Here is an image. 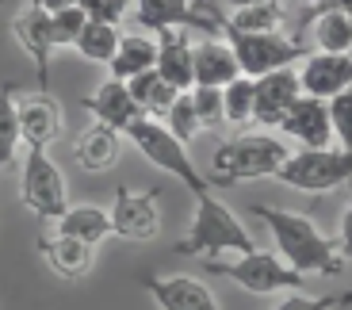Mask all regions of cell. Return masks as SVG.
Returning <instances> with one entry per match:
<instances>
[{
  "label": "cell",
  "instance_id": "1",
  "mask_svg": "<svg viewBox=\"0 0 352 310\" xmlns=\"http://www.w3.org/2000/svg\"><path fill=\"white\" fill-rule=\"evenodd\" d=\"M253 214L272 230V241H276V249H280V257L287 261L295 272L337 276L344 268L349 245L326 238L310 219H302V214H295V211H276V207H268V203H256Z\"/></svg>",
  "mask_w": 352,
  "mask_h": 310
},
{
  "label": "cell",
  "instance_id": "2",
  "mask_svg": "<svg viewBox=\"0 0 352 310\" xmlns=\"http://www.w3.org/2000/svg\"><path fill=\"white\" fill-rule=\"evenodd\" d=\"M249 249H256V241H253V234L234 219V211L214 199L211 188L195 192V219H192V226H188L184 241L176 245V253H188V257L211 253V257H219V253H249Z\"/></svg>",
  "mask_w": 352,
  "mask_h": 310
},
{
  "label": "cell",
  "instance_id": "3",
  "mask_svg": "<svg viewBox=\"0 0 352 310\" xmlns=\"http://www.w3.org/2000/svg\"><path fill=\"white\" fill-rule=\"evenodd\" d=\"M287 146L272 134H238V138H226V142L214 150L211 161V177L207 184L211 188H230L238 180H261V177H272L280 161L287 157Z\"/></svg>",
  "mask_w": 352,
  "mask_h": 310
},
{
  "label": "cell",
  "instance_id": "4",
  "mask_svg": "<svg viewBox=\"0 0 352 310\" xmlns=\"http://www.w3.org/2000/svg\"><path fill=\"white\" fill-rule=\"evenodd\" d=\"M219 35L230 43V50L238 58V69L245 77H261V73L291 65L295 58H307L310 54L299 38H287L280 31H238V27L226 23V16L219 19Z\"/></svg>",
  "mask_w": 352,
  "mask_h": 310
},
{
  "label": "cell",
  "instance_id": "5",
  "mask_svg": "<svg viewBox=\"0 0 352 310\" xmlns=\"http://www.w3.org/2000/svg\"><path fill=\"white\" fill-rule=\"evenodd\" d=\"M276 180L299 188V192H329L341 188L352 177V153L344 150H329V146H302L299 153H287L280 161V168L272 173Z\"/></svg>",
  "mask_w": 352,
  "mask_h": 310
},
{
  "label": "cell",
  "instance_id": "6",
  "mask_svg": "<svg viewBox=\"0 0 352 310\" xmlns=\"http://www.w3.org/2000/svg\"><path fill=\"white\" fill-rule=\"evenodd\" d=\"M123 134L134 142V150H142V157L150 161V165H157L161 173H168V177H176V180H184L192 195L203 192V188H211V184H207V177L192 165L184 142H176L173 134H168V126H161L157 119L142 115V119H134Z\"/></svg>",
  "mask_w": 352,
  "mask_h": 310
},
{
  "label": "cell",
  "instance_id": "7",
  "mask_svg": "<svg viewBox=\"0 0 352 310\" xmlns=\"http://www.w3.org/2000/svg\"><path fill=\"white\" fill-rule=\"evenodd\" d=\"M207 272H222L226 280H234L238 287L253 295H276V291H302L307 287V272H295L291 265H283L272 253L249 249L238 253V261H214L207 265Z\"/></svg>",
  "mask_w": 352,
  "mask_h": 310
},
{
  "label": "cell",
  "instance_id": "8",
  "mask_svg": "<svg viewBox=\"0 0 352 310\" xmlns=\"http://www.w3.org/2000/svg\"><path fill=\"white\" fill-rule=\"evenodd\" d=\"M19 195H23V203L35 211L38 226H46L50 219H58V214L65 211L62 168L46 157V146H27L23 177H19Z\"/></svg>",
  "mask_w": 352,
  "mask_h": 310
},
{
  "label": "cell",
  "instance_id": "9",
  "mask_svg": "<svg viewBox=\"0 0 352 310\" xmlns=\"http://www.w3.org/2000/svg\"><path fill=\"white\" fill-rule=\"evenodd\" d=\"M226 12L207 0H134V19L138 27H199L207 35H219V19Z\"/></svg>",
  "mask_w": 352,
  "mask_h": 310
},
{
  "label": "cell",
  "instance_id": "10",
  "mask_svg": "<svg viewBox=\"0 0 352 310\" xmlns=\"http://www.w3.org/2000/svg\"><path fill=\"white\" fill-rule=\"evenodd\" d=\"M157 199L161 192H126V188H115V207L107 211L111 219V234L126 241H153L161 230V214H157Z\"/></svg>",
  "mask_w": 352,
  "mask_h": 310
},
{
  "label": "cell",
  "instance_id": "11",
  "mask_svg": "<svg viewBox=\"0 0 352 310\" xmlns=\"http://www.w3.org/2000/svg\"><path fill=\"white\" fill-rule=\"evenodd\" d=\"M12 111H16V134L23 146H50L62 134V107H58V100L46 89H38V92L16 89Z\"/></svg>",
  "mask_w": 352,
  "mask_h": 310
},
{
  "label": "cell",
  "instance_id": "12",
  "mask_svg": "<svg viewBox=\"0 0 352 310\" xmlns=\"http://www.w3.org/2000/svg\"><path fill=\"white\" fill-rule=\"evenodd\" d=\"M295 96H299V73L291 65H280V69H268L261 77H253V123L276 126Z\"/></svg>",
  "mask_w": 352,
  "mask_h": 310
},
{
  "label": "cell",
  "instance_id": "13",
  "mask_svg": "<svg viewBox=\"0 0 352 310\" xmlns=\"http://www.w3.org/2000/svg\"><path fill=\"white\" fill-rule=\"evenodd\" d=\"M276 126H280L287 138L302 142V146H329V138H333L326 100H322V96H307V92H299V96L291 100V107L283 111V119Z\"/></svg>",
  "mask_w": 352,
  "mask_h": 310
},
{
  "label": "cell",
  "instance_id": "14",
  "mask_svg": "<svg viewBox=\"0 0 352 310\" xmlns=\"http://www.w3.org/2000/svg\"><path fill=\"white\" fill-rule=\"evenodd\" d=\"M12 31H16L19 46L31 54V62L38 69V89H50V50H54V38H50V12L38 8L35 0L12 19Z\"/></svg>",
  "mask_w": 352,
  "mask_h": 310
},
{
  "label": "cell",
  "instance_id": "15",
  "mask_svg": "<svg viewBox=\"0 0 352 310\" xmlns=\"http://www.w3.org/2000/svg\"><path fill=\"white\" fill-rule=\"evenodd\" d=\"M349 85H352V58L349 54H329V50L307 54V65L299 73V92L329 100L333 92L349 89Z\"/></svg>",
  "mask_w": 352,
  "mask_h": 310
},
{
  "label": "cell",
  "instance_id": "16",
  "mask_svg": "<svg viewBox=\"0 0 352 310\" xmlns=\"http://www.w3.org/2000/svg\"><path fill=\"white\" fill-rule=\"evenodd\" d=\"M138 284L157 299V307L165 310H214L211 287L199 284V280H188V276H138Z\"/></svg>",
  "mask_w": 352,
  "mask_h": 310
},
{
  "label": "cell",
  "instance_id": "17",
  "mask_svg": "<svg viewBox=\"0 0 352 310\" xmlns=\"http://www.w3.org/2000/svg\"><path fill=\"white\" fill-rule=\"evenodd\" d=\"M157 54L153 69L173 85V89H192V43L184 27H157Z\"/></svg>",
  "mask_w": 352,
  "mask_h": 310
},
{
  "label": "cell",
  "instance_id": "18",
  "mask_svg": "<svg viewBox=\"0 0 352 310\" xmlns=\"http://www.w3.org/2000/svg\"><path fill=\"white\" fill-rule=\"evenodd\" d=\"M238 58L222 35H207L199 46H192V85H214L222 89L226 80L238 77Z\"/></svg>",
  "mask_w": 352,
  "mask_h": 310
},
{
  "label": "cell",
  "instance_id": "19",
  "mask_svg": "<svg viewBox=\"0 0 352 310\" xmlns=\"http://www.w3.org/2000/svg\"><path fill=\"white\" fill-rule=\"evenodd\" d=\"M119 153H123V131H115L111 123H100V119L73 146V157L85 173H107L119 161Z\"/></svg>",
  "mask_w": 352,
  "mask_h": 310
},
{
  "label": "cell",
  "instance_id": "20",
  "mask_svg": "<svg viewBox=\"0 0 352 310\" xmlns=\"http://www.w3.org/2000/svg\"><path fill=\"white\" fill-rule=\"evenodd\" d=\"M80 107H85V111H92L100 123H111L115 131H126L134 119H142L138 104H134L131 92H126V80H119V77L104 80V85L96 89V96L80 100Z\"/></svg>",
  "mask_w": 352,
  "mask_h": 310
},
{
  "label": "cell",
  "instance_id": "21",
  "mask_svg": "<svg viewBox=\"0 0 352 310\" xmlns=\"http://www.w3.org/2000/svg\"><path fill=\"white\" fill-rule=\"evenodd\" d=\"M35 245H38V253L46 257V265H50L58 276H65V280H80V276L92 268V245L80 241V238H73V234L46 238V234L38 230Z\"/></svg>",
  "mask_w": 352,
  "mask_h": 310
},
{
  "label": "cell",
  "instance_id": "22",
  "mask_svg": "<svg viewBox=\"0 0 352 310\" xmlns=\"http://www.w3.org/2000/svg\"><path fill=\"white\" fill-rule=\"evenodd\" d=\"M126 92H131V100L138 104L142 115L157 119V115H165V111H168V104H173L176 92H184V89H173V85H168V80L150 65V69L134 73V77L126 80Z\"/></svg>",
  "mask_w": 352,
  "mask_h": 310
},
{
  "label": "cell",
  "instance_id": "23",
  "mask_svg": "<svg viewBox=\"0 0 352 310\" xmlns=\"http://www.w3.org/2000/svg\"><path fill=\"white\" fill-rule=\"evenodd\" d=\"M58 234H73V238L96 245V241H104L107 234H111V219H107V211H100V207H92V203L65 207V211L58 214Z\"/></svg>",
  "mask_w": 352,
  "mask_h": 310
},
{
  "label": "cell",
  "instance_id": "24",
  "mask_svg": "<svg viewBox=\"0 0 352 310\" xmlns=\"http://www.w3.org/2000/svg\"><path fill=\"white\" fill-rule=\"evenodd\" d=\"M153 54H157V46H153V38L146 35H119V46H115L111 54V77L119 80H131L134 73L150 69L153 65Z\"/></svg>",
  "mask_w": 352,
  "mask_h": 310
},
{
  "label": "cell",
  "instance_id": "25",
  "mask_svg": "<svg viewBox=\"0 0 352 310\" xmlns=\"http://www.w3.org/2000/svg\"><path fill=\"white\" fill-rule=\"evenodd\" d=\"M73 46L80 50V58H88V62H96V65H107L115 46H119V27L104 23V19H85V27H80V35Z\"/></svg>",
  "mask_w": 352,
  "mask_h": 310
},
{
  "label": "cell",
  "instance_id": "26",
  "mask_svg": "<svg viewBox=\"0 0 352 310\" xmlns=\"http://www.w3.org/2000/svg\"><path fill=\"white\" fill-rule=\"evenodd\" d=\"M222 115H226V123L249 131V123H253V77L238 73L234 80L222 85Z\"/></svg>",
  "mask_w": 352,
  "mask_h": 310
},
{
  "label": "cell",
  "instance_id": "27",
  "mask_svg": "<svg viewBox=\"0 0 352 310\" xmlns=\"http://www.w3.org/2000/svg\"><path fill=\"white\" fill-rule=\"evenodd\" d=\"M226 23L238 31H280L283 8L280 0H261V4H245V8H230Z\"/></svg>",
  "mask_w": 352,
  "mask_h": 310
},
{
  "label": "cell",
  "instance_id": "28",
  "mask_svg": "<svg viewBox=\"0 0 352 310\" xmlns=\"http://www.w3.org/2000/svg\"><path fill=\"white\" fill-rule=\"evenodd\" d=\"M16 80L0 85V173L12 165L16 157V146H19V134H16V111H12V100H16Z\"/></svg>",
  "mask_w": 352,
  "mask_h": 310
},
{
  "label": "cell",
  "instance_id": "29",
  "mask_svg": "<svg viewBox=\"0 0 352 310\" xmlns=\"http://www.w3.org/2000/svg\"><path fill=\"white\" fill-rule=\"evenodd\" d=\"M165 119H168V134H173L176 142H192L195 134H199V119H195V107H192V92H176L173 96V104H168V111H165Z\"/></svg>",
  "mask_w": 352,
  "mask_h": 310
},
{
  "label": "cell",
  "instance_id": "30",
  "mask_svg": "<svg viewBox=\"0 0 352 310\" xmlns=\"http://www.w3.org/2000/svg\"><path fill=\"white\" fill-rule=\"evenodd\" d=\"M192 107H195V119H199V131H222V126H226V115H222V89H214V85H195Z\"/></svg>",
  "mask_w": 352,
  "mask_h": 310
},
{
  "label": "cell",
  "instance_id": "31",
  "mask_svg": "<svg viewBox=\"0 0 352 310\" xmlns=\"http://www.w3.org/2000/svg\"><path fill=\"white\" fill-rule=\"evenodd\" d=\"M85 19H88V16L77 8V4L50 12V38H54V46H73V43H77V35H80V27H85Z\"/></svg>",
  "mask_w": 352,
  "mask_h": 310
},
{
  "label": "cell",
  "instance_id": "32",
  "mask_svg": "<svg viewBox=\"0 0 352 310\" xmlns=\"http://www.w3.org/2000/svg\"><path fill=\"white\" fill-rule=\"evenodd\" d=\"M329 126H333V134H341V142L344 146H352V92L349 89H341V92H333L329 96Z\"/></svg>",
  "mask_w": 352,
  "mask_h": 310
},
{
  "label": "cell",
  "instance_id": "33",
  "mask_svg": "<svg viewBox=\"0 0 352 310\" xmlns=\"http://www.w3.org/2000/svg\"><path fill=\"white\" fill-rule=\"evenodd\" d=\"M77 8L88 19H104V23H123L126 12H131V0H77Z\"/></svg>",
  "mask_w": 352,
  "mask_h": 310
},
{
  "label": "cell",
  "instance_id": "34",
  "mask_svg": "<svg viewBox=\"0 0 352 310\" xmlns=\"http://www.w3.org/2000/svg\"><path fill=\"white\" fill-rule=\"evenodd\" d=\"M333 302H341V299H307V295H295V299L283 302V310H318V307H333Z\"/></svg>",
  "mask_w": 352,
  "mask_h": 310
},
{
  "label": "cell",
  "instance_id": "35",
  "mask_svg": "<svg viewBox=\"0 0 352 310\" xmlns=\"http://www.w3.org/2000/svg\"><path fill=\"white\" fill-rule=\"evenodd\" d=\"M38 8H46V12H58V8H69V4H77V0H35Z\"/></svg>",
  "mask_w": 352,
  "mask_h": 310
},
{
  "label": "cell",
  "instance_id": "36",
  "mask_svg": "<svg viewBox=\"0 0 352 310\" xmlns=\"http://www.w3.org/2000/svg\"><path fill=\"white\" fill-rule=\"evenodd\" d=\"M230 8H245V4H261V0H226Z\"/></svg>",
  "mask_w": 352,
  "mask_h": 310
},
{
  "label": "cell",
  "instance_id": "37",
  "mask_svg": "<svg viewBox=\"0 0 352 310\" xmlns=\"http://www.w3.org/2000/svg\"><path fill=\"white\" fill-rule=\"evenodd\" d=\"M302 4H307V8H318V4H326V0H302Z\"/></svg>",
  "mask_w": 352,
  "mask_h": 310
},
{
  "label": "cell",
  "instance_id": "38",
  "mask_svg": "<svg viewBox=\"0 0 352 310\" xmlns=\"http://www.w3.org/2000/svg\"><path fill=\"white\" fill-rule=\"evenodd\" d=\"M207 4H219V0H207Z\"/></svg>",
  "mask_w": 352,
  "mask_h": 310
}]
</instances>
